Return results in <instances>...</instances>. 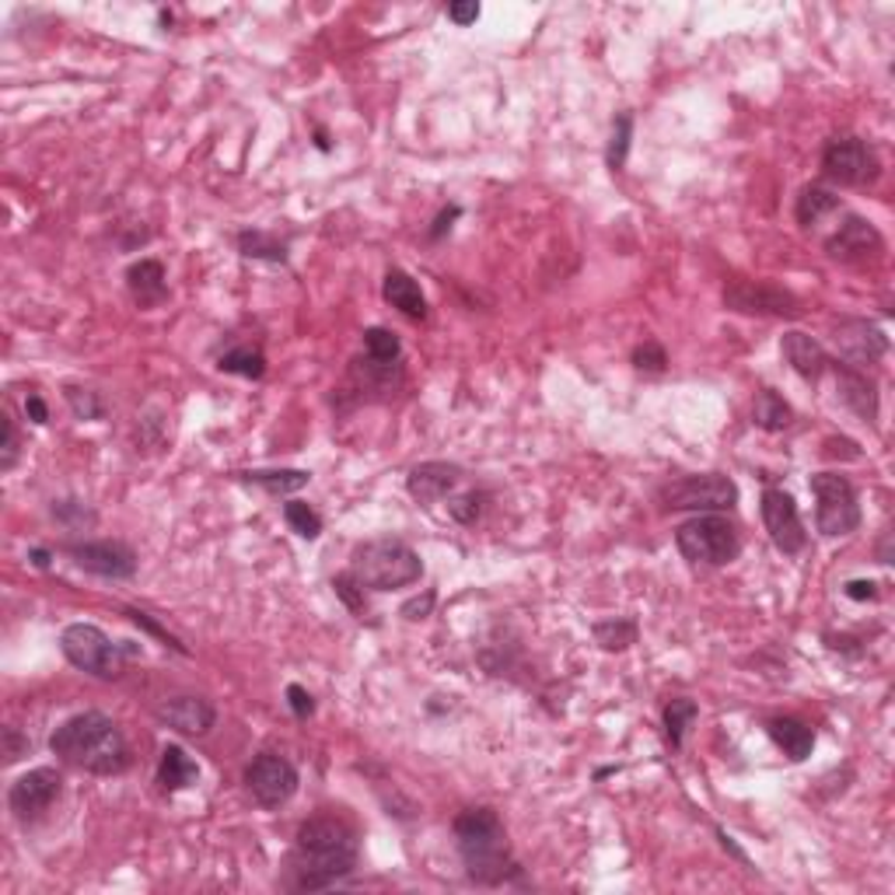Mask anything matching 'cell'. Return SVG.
Segmentation results:
<instances>
[{
	"label": "cell",
	"instance_id": "14",
	"mask_svg": "<svg viewBox=\"0 0 895 895\" xmlns=\"http://www.w3.org/2000/svg\"><path fill=\"white\" fill-rule=\"evenodd\" d=\"M74 556V563L81 571L98 574V577H112V581H126V577L137 574V556L126 542H81L68 550Z\"/></svg>",
	"mask_w": 895,
	"mask_h": 895
},
{
	"label": "cell",
	"instance_id": "23",
	"mask_svg": "<svg viewBox=\"0 0 895 895\" xmlns=\"http://www.w3.org/2000/svg\"><path fill=\"white\" fill-rule=\"evenodd\" d=\"M381 294H385V302H389L392 308H400V311L406 315V319H427V297H424L420 284H417V280H413L409 273H403V270H389Z\"/></svg>",
	"mask_w": 895,
	"mask_h": 895
},
{
	"label": "cell",
	"instance_id": "47",
	"mask_svg": "<svg viewBox=\"0 0 895 895\" xmlns=\"http://www.w3.org/2000/svg\"><path fill=\"white\" fill-rule=\"evenodd\" d=\"M32 563H36V567H49V553L46 550H32Z\"/></svg>",
	"mask_w": 895,
	"mask_h": 895
},
{
	"label": "cell",
	"instance_id": "2",
	"mask_svg": "<svg viewBox=\"0 0 895 895\" xmlns=\"http://www.w3.org/2000/svg\"><path fill=\"white\" fill-rule=\"evenodd\" d=\"M49 749L68 767H77L95 776H115L130 767V745L120 724L98 714V710H85V714L63 721L53 738H49Z\"/></svg>",
	"mask_w": 895,
	"mask_h": 895
},
{
	"label": "cell",
	"instance_id": "38",
	"mask_svg": "<svg viewBox=\"0 0 895 895\" xmlns=\"http://www.w3.org/2000/svg\"><path fill=\"white\" fill-rule=\"evenodd\" d=\"M634 364H637L640 371H665L669 354H665V346H661V343L648 340V343L634 351Z\"/></svg>",
	"mask_w": 895,
	"mask_h": 895
},
{
	"label": "cell",
	"instance_id": "18",
	"mask_svg": "<svg viewBox=\"0 0 895 895\" xmlns=\"http://www.w3.org/2000/svg\"><path fill=\"white\" fill-rule=\"evenodd\" d=\"M462 483V469L452 466V462H424L409 473L406 479V490L417 496L420 504H438V501H448Z\"/></svg>",
	"mask_w": 895,
	"mask_h": 895
},
{
	"label": "cell",
	"instance_id": "19",
	"mask_svg": "<svg viewBox=\"0 0 895 895\" xmlns=\"http://www.w3.org/2000/svg\"><path fill=\"white\" fill-rule=\"evenodd\" d=\"M878 248H882V235H878L871 221L854 218V213L847 218V224H839L836 235L825 242V253L833 259H860L868 253H878Z\"/></svg>",
	"mask_w": 895,
	"mask_h": 895
},
{
	"label": "cell",
	"instance_id": "37",
	"mask_svg": "<svg viewBox=\"0 0 895 895\" xmlns=\"http://www.w3.org/2000/svg\"><path fill=\"white\" fill-rule=\"evenodd\" d=\"M479 511H483V496H479L476 490H466V493H458L448 501V515H452L455 522L462 525H473L479 518Z\"/></svg>",
	"mask_w": 895,
	"mask_h": 895
},
{
	"label": "cell",
	"instance_id": "13",
	"mask_svg": "<svg viewBox=\"0 0 895 895\" xmlns=\"http://www.w3.org/2000/svg\"><path fill=\"white\" fill-rule=\"evenodd\" d=\"M60 790H63L60 773L49 770V767H39V770L22 773L19 781L11 784L8 805H11L14 819L19 822H36L39 816H46L49 805L60 798Z\"/></svg>",
	"mask_w": 895,
	"mask_h": 895
},
{
	"label": "cell",
	"instance_id": "1",
	"mask_svg": "<svg viewBox=\"0 0 895 895\" xmlns=\"http://www.w3.org/2000/svg\"><path fill=\"white\" fill-rule=\"evenodd\" d=\"M360 843L351 822L336 816H315L302 822L291 854V885L297 892H319L346 882L357 871Z\"/></svg>",
	"mask_w": 895,
	"mask_h": 895
},
{
	"label": "cell",
	"instance_id": "46",
	"mask_svg": "<svg viewBox=\"0 0 895 895\" xmlns=\"http://www.w3.org/2000/svg\"><path fill=\"white\" fill-rule=\"evenodd\" d=\"M452 218H458V207H452V210H448V213H441V218H438V228L430 231V235H434V238H441V235H444V228H452Z\"/></svg>",
	"mask_w": 895,
	"mask_h": 895
},
{
	"label": "cell",
	"instance_id": "41",
	"mask_svg": "<svg viewBox=\"0 0 895 895\" xmlns=\"http://www.w3.org/2000/svg\"><path fill=\"white\" fill-rule=\"evenodd\" d=\"M130 620H134L137 626H144L147 634H155L158 640H164V643H169V648H175V651H182V654H186V648H182V643H179V640H175V637L169 634V629H161V626H158V623H155L151 616H147V612L134 609V612H130Z\"/></svg>",
	"mask_w": 895,
	"mask_h": 895
},
{
	"label": "cell",
	"instance_id": "22",
	"mask_svg": "<svg viewBox=\"0 0 895 895\" xmlns=\"http://www.w3.org/2000/svg\"><path fill=\"white\" fill-rule=\"evenodd\" d=\"M200 781V767L193 762V756L182 749V745H164L161 762H158V784L164 794H175L182 787H193Z\"/></svg>",
	"mask_w": 895,
	"mask_h": 895
},
{
	"label": "cell",
	"instance_id": "45",
	"mask_svg": "<svg viewBox=\"0 0 895 895\" xmlns=\"http://www.w3.org/2000/svg\"><path fill=\"white\" fill-rule=\"evenodd\" d=\"M25 413H28L32 424H46L49 420V409H46V403L39 400V395H28V400H25Z\"/></svg>",
	"mask_w": 895,
	"mask_h": 895
},
{
	"label": "cell",
	"instance_id": "28",
	"mask_svg": "<svg viewBox=\"0 0 895 895\" xmlns=\"http://www.w3.org/2000/svg\"><path fill=\"white\" fill-rule=\"evenodd\" d=\"M218 368L228 375H242V378L259 381L267 375V357H262V351H256V346H235V351L221 354Z\"/></svg>",
	"mask_w": 895,
	"mask_h": 895
},
{
	"label": "cell",
	"instance_id": "34",
	"mask_svg": "<svg viewBox=\"0 0 895 895\" xmlns=\"http://www.w3.org/2000/svg\"><path fill=\"white\" fill-rule=\"evenodd\" d=\"M284 518H287V525H291L302 539H319V536H322V518L315 515V511H311L308 504H302V501L284 504Z\"/></svg>",
	"mask_w": 895,
	"mask_h": 895
},
{
	"label": "cell",
	"instance_id": "35",
	"mask_svg": "<svg viewBox=\"0 0 895 895\" xmlns=\"http://www.w3.org/2000/svg\"><path fill=\"white\" fill-rule=\"evenodd\" d=\"M63 395H68L71 409L77 413L81 420H102V417H106V406H102V400H98V392L68 385V389H63Z\"/></svg>",
	"mask_w": 895,
	"mask_h": 895
},
{
	"label": "cell",
	"instance_id": "44",
	"mask_svg": "<svg viewBox=\"0 0 895 895\" xmlns=\"http://www.w3.org/2000/svg\"><path fill=\"white\" fill-rule=\"evenodd\" d=\"M430 605H434V594H424V599H413V602L403 605V616L406 620H424L430 612Z\"/></svg>",
	"mask_w": 895,
	"mask_h": 895
},
{
	"label": "cell",
	"instance_id": "10",
	"mask_svg": "<svg viewBox=\"0 0 895 895\" xmlns=\"http://www.w3.org/2000/svg\"><path fill=\"white\" fill-rule=\"evenodd\" d=\"M245 787L262 808H280V805H287L294 798L297 770H294L291 759L277 756V752H262V756H256L253 762H248Z\"/></svg>",
	"mask_w": 895,
	"mask_h": 895
},
{
	"label": "cell",
	"instance_id": "29",
	"mask_svg": "<svg viewBox=\"0 0 895 895\" xmlns=\"http://www.w3.org/2000/svg\"><path fill=\"white\" fill-rule=\"evenodd\" d=\"M238 248L245 259H270V262H284L287 259V245L267 235V231H242L238 235Z\"/></svg>",
	"mask_w": 895,
	"mask_h": 895
},
{
	"label": "cell",
	"instance_id": "36",
	"mask_svg": "<svg viewBox=\"0 0 895 895\" xmlns=\"http://www.w3.org/2000/svg\"><path fill=\"white\" fill-rule=\"evenodd\" d=\"M333 588H336L340 599L346 602V609L357 612V616L364 620V612H368V605H364V585L357 581V577H354L351 571H346V574L333 577Z\"/></svg>",
	"mask_w": 895,
	"mask_h": 895
},
{
	"label": "cell",
	"instance_id": "11",
	"mask_svg": "<svg viewBox=\"0 0 895 895\" xmlns=\"http://www.w3.org/2000/svg\"><path fill=\"white\" fill-rule=\"evenodd\" d=\"M762 525L773 539V545L787 556L805 553L808 545V532L801 522V511L794 504V496L787 490H767L762 493Z\"/></svg>",
	"mask_w": 895,
	"mask_h": 895
},
{
	"label": "cell",
	"instance_id": "31",
	"mask_svg": "<svg viewBox=\"0 0 895 895\" xmlns=\"http://www.w3.org/2000/svg\"><path fill=\"white\" fill-rule=\"evenodd\" d=\"M696 714H700V707H696L692 700H672V703L665 707V732H669L672 749H683L686 727L696 721Z\"/></svg>",
	"mask_w": 895,
	"mask_h": 895
},
{
	"label": "cell",
	"instance_id": "21",
	"mask_svg": "<svg viewBox=\"0 0 895 895\" xmlns=\"http://www.w3.org/2000/svg\"><path fill=\"white\" fill-rule=\"evenodd\" d=\"M126 287L134 294V302L144 308H155L169 297V284H164V267L158 259H140L126 270Z\"/></svg>",
	"mask_w": 895,
	"mask_h": 895
},
{
	"label": "cell",
	"instance_id": "33",
	"mask_svg": "<svg viewBox=\"0 0 895 895\" xmlns=\"http://www.w3.org/2000/svg\"><path fill=\"white\" fill-rule=\"evenodd\" d=\"M629 140H634V115L623 112L616 123H612V140H609V169L612 172H620L623 164H626V155H629Z\"/></svg>",
	"mask_w": 895,
	"mask_h": 895
},
{
	"label": "cell",
	"instance_id": "40",
	"mask_svg": "<svg viewBox=\"0 0 895 895\" xmlns=\"http://www.w3.org/2000/svg\"><path fill=\"white\" fill-rule=\"evenodd\" d=\"M287 707L294 710L297 721H308L315 714V700H311V692L305 686H287Z\"/></svg>",
	"mask_w": 895,
	"mask_h": 895
},
{
	"label": "cell",
	"instance_id": "43",
	"mask_svg": "<svg viewBox=\"0 0 895 895\" xmlns=\"http://www.w3.org/2000/svg\"><path fill=\"white\" fill-rule=\"evenodd\" d=\"M847 599H854V602H871V599H878V585H874V581H850V585H847Z\"/></svg>",
	"mask_w": 895,
	"mask_h": 895
},
{
	"label": "cell",
	"instance_id": "8",
	"mask_svg": "<svg viewBox=\"0 0 895 895\" xmlns=\"http://www.w3.org/2000/svg\"><path fill=\"white\" fill-rule=\"evenodd\" d=\"M661 501L672 511H703V515H718V511L735 507L738 487L721 473H703V476H683L661 490Z\"/></svg>",
	"mask_w": 895,
	"mask_h": 895
},
{
	"label": "cell",
	"instance_id": "4",
	"mask_svg": "<svg viewBox=\"0 0 895 895\" xmlns=\"http://www.w3.org/2000/svg\"><path fill=\"white\" fill-rule=\"evenodd\" d=\"M351 574L371 591H395L420 581L424 560L403 539H368L351 556Z\"/></svg>",
	"mask_w": 895,
	"mask_h": 895
},
{
	"label": "cell",
	"instance_id": "15",
	"mask_svg": "<svg viewBox=\"0 0 895 895\" xmlns=\"http://www.w3.org/2000/svg\"><path fill=\"white\" fill-rule=\"evenodd\" d=\"M836 346L839 354L850 360V368H868V364H878L888 351V340L878 326H871L868 319H843L836 326Z\"/></svg>",
	"mask_w": 895,
	"mask_h": 895
},
{
	"label": "cell",
	"instance_id": "39",
	"mask_svg": "<svg viewBox=\"0 0 895 895\" xmlns=\"http://www.w3.org/2000/svg\"><path fill=\"white\" fill-rule=\"evenodd\" d=\"M0 427H4V448H0V469H14V462H19V430H14V420L8 417H0Z\"/></svg>",
	"mask_w": 895,
	"mask_h": 895
},
{
	"label": "cell",
	"instance_id": "7",
	"mask_svg": "<svg viewBox=\"0 0 895 895\" xmlns=\"http://www.w3.org/2000/svg\"><path fill=\"white\" fill-rule=\"evenodd\" d=\"M811 493H816V525L819 532L836 539L850 536L860 525V501L847 476L839 473H819L811 476Z\"/></svg>",
	"mask_w": 895,
	"mask_h": 895
},
{
	"label": "cell",
	"instance_id": "32",
	"mask_svg": "<svg viewBox=\"0 0 895 895\" xmlns=\"http://www.w3.org/2000/svg\"><path fill=\"white\" fill-rule=\"evenodd\" d=\"M594 640L602 643L605 651H626L629 643L637 640V623L634 620H609L594 626Z\"/></svg>",
	"mask_w": 895,
	"mask_h": 895
},
{
	"label": "cell",
	"instance_id": "16",
	"mask_svg": "<svg viewBox=\"0 0 895 895\" xmlns=\"http://www.w3.org/2000/svg\"><path fill=\"white\" fill-rule=\"evenodd\" d=\"M155 718L182 735L204 738L210 735V727L218 724V710H213V703L204 700V696H172V700H164L155 710Z\"/></svg>",
	"mask_w": 895,
	"mask_h": 895
},
{
	"label": "cell",
	"instance_id": "9",
	"mask_svg": "<svg viewBox=\"0 0 895 895\" xmlns=\"http://www.w3.org/2000/svg\"><path fill=\"white\" fill-rule=\"evenodd\" d=\"M882 172L874 151L860 137H836L822 151V175L836 186H871Z\"/></svg>",
	"mask_w": 895,
	"mask_h": 895
},
{
	"label": "cell",
	"instance_id": "26",
	"mask_svg": "<svg viewBox=\"0 0 895 895\" xmlns=\"http://www.w3.org/2000/svg\"><path fill=\"white\" fill-rule=\"evenodd\" d=\"M238 479H245V483H256L273 496H284V493L308 487L311 476L302 473V469H273V473H238Z\"/></svg>",
	"mask_w": 895,
	"mask_h": 895
},
{
	"label": "cell",
	"instance_id": "20",
	"mask_svg": "<svg viewBox=\"0 0 895 895\" xmlns=\"http://www.w3.org/2000/svg\"><path fill=\"white\" fill-rule=\"evenodd\" d=\"M781 354L790 368L808 381H819L829 368H833V360H829V354L822 351V343L811 340L808 333H798V329L781 340Z\"/></svg>",
	"mask_w": 895,
	"mask_h": 895
},
{
	"label": "cell",
	"instance_id": "5",
	"mask_svg": "<svg viewBox=\"0 0 895 895\" xmlns=\"http://www.w3.org/2000/svg\"><path fill=\"white\" fill-rule=\"evenodd\" d=\"M675 545L689 563L700 567H727L741 553V536L724 515H696L675 528Z\"/></svg>",
	"mask_w": 895,
	"mask_h": 895
},
{
	"label": "cell",
	"instance_id": "27",
	"mask_svg": "<svg viewBox=\"0 0 895 895\" xmlns=\"http://www.w3.org/2000/svg\"><path fill=\"white\" fill-rule=\"evenodd\" d=\"M836 210H839V196L822 189V186H808L798 196V224H805V228L819 224L825 213H836Z\"/></svg>",
	"mask_w": 895,
	"mask_h": 895
},
{
	"label": "cell",
	"instance_id": "24",
	"mask_svg": "<svg viewBox=\"0 0 895 895\" xmlns=\"http://www.w3.org/2000/svg\"><path fill=\"white\" fill-rule=\"evenodd\" d=\"M770 738L781 745L784 756L794 759V762L808 759L811 749H816V732H811V727L805 721H798V718H776V721H770Z\"/></svg>",
	"mask_w": 895,
	"mask_h": 895
},
{
	"label": "cell",
	"instance_id": "12",
	"mask_svg": "<svg viewBox=\"0 0 895 895\" xmlns=\"http://www.w3.org/2000/svg\"><path fill=\"white\" fill-rule=\"evenodd\" d=\"M724 305L741 315H798V297L770 280H732L724 287Z\"/></svg>",
	"mask_w": 895,
	"mask_h": 895
},
{
	"label": "cell",
	"instance_id": "3",
	"mask_svg": "<svg viewBox=\"0 0 895 895\" xmlns=\"http://www.w3.org/2000/svg\"><path fill=\"white\" fill-rule=\"evenodd\" d=\"M455 847L466 874L476 885H507L518 882L522 868L507 847L504 822L493 808H469L455 819Z\"/></svg>",
	"mask_w": 895,
	"mask_h": 895
},
{
	"label": "cell",
	"instance_id": "17",
	"mask_svg": "<svg viewBox=\"0 0 895 895\" xmlns=\"http://www.w3.org/2000/svg\"><path fill=\"white\" fill-rule=\"evenodd\" d=\"M829 371L836 375L839 403L847 409H854L865 424H874L878 420V389H874V381L860 368H850V364H833Z\"/></svg>",
	"mask_w": 895,
	"mask_h": 895
},
{
	"label": "cell",
	"instance_id": "42",
	"mask_svg": "<svg viewBox=\"0 0 895 895\" xmlns=\"http://www.w3.org/2000/svg\"><path fill=\"white\" fill-rule=\"evenodd\" d=\"M448 19L455 25H473L479 19V4H448Z\"/></svg>",
	"mask_w": 895,
	"mask_h": 895
},
{
	"label": "cell",
	"instance_id": "25",
	"mask_svg": "<svg viewBox=\"0 0 895 895\" xmlns=\"http://www.w3.org/2000/svg\"><path fill=\"white\" fill-rule=\"evenodd\" d=\"M752 417H756V424H759L762 430H770V434H776V430L790 427L794 413H790V406H787V403H784L781 395H776L773 389H762V392L756 395Z\"/></svg>",
	"mask_w": 895,
	"mask_h": 895
},
{
	"label": "cell",
	"instance_id": "30",
	"mask_svg": "<svg viewBox=\"0 0 895 895\" xmlns=\"http://www.w3.org/2000/svg\"><path fill=\"white\" fill-rule=\"evenodd\" d=\"M364 351H368V357L378 360V364H400V357H403L400 336L389 333V329H381V326L364 333Z\"/></svg>",
	"mask_w": 895,
	"mask_h": 895
},
{
	"label": "cell",
	"instance_id": "6",
	"mask_svg": "<svg viewBox=\"0 0 895 895\" xmlns=\"http://www.w3.org/2000/svg\"><path fill=\"white\" fill-rule=\"evenodd\" d=\"M60 651L77 672L95 675V678H120L130 648L109 640L102 629L91 623H71L60 634Z\"/></svg>",
	"mask_w": 895,
	"mask_h": 895
}]
</instances>
